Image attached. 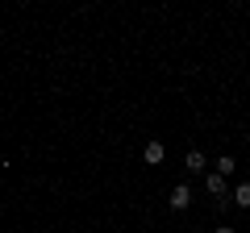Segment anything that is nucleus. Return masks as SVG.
<instances>
[{"mask_svg":"<svg viewBox=\"0 0 250 233\" xmlns=\"http://www.w3.org/2000/svg\"><path fill=\"white\" fill-rule=\"evenodd\" d=\"M167 204H171V208H188V204H192V192H188L184 183H179V188L171 192V200H167Z\"/></svg>","mask_w":250,"mask_h":233,"instance_id":"f257e3e1","label":"nucleus"},{"mask_svg":"<svg viewBox=\"0 0 250 233\" xmlns=\"http://www.w3.org/2000/svg\"><path fill=\"white\" fill-rule=\"evenodd\" d=\"M142 158H146V162H163V158H167V150H163V142H150V146L142 150Z\"/></svg>","mask_w":250,"mask_h":233,"instance_id":"f03ea898","label":"nucleus"},{"mask_svg":"<svg viewBox=\"0 0 250 233\" xmlns=\"http://www.w3.org/2000/svg\"><path fill=\"white\" fill-rule=\"evenodd\" d=\"M184 167H188V171H205V154H200V150H188Z\"/></svg>","mask_w":250,"mask_h":233,"instance_id":"7ed1b4c3","label":"nucleus"},{"mask_svg":"<svg viewBox=\"0 0 250 233\" xmlns=\"http://www.w3.org/2000/svg\"><path fill=\"white\" fill-rule=\"evenodd\" d=\"M205 188L213 192V196H221V192H225V175H217V171H213V175H208V183H205Z\"/></svg>","mask_w":250,"mask_h":233,"instance_id":"20e7f679","label":"nucleus"},{"mask_svg":"<svg viewBox=\"0 0 250 233\" xmlns=\"http://www.w3.org/2000/svg\"><path fill=\"white\" fill-rule=\"evenodd\" d=\"M233 204H238V208H250V183H242V188L233 192Z\"/></svg>","mask_w":250,"mask_h":233,"instance_id":"39448f33","label":"nucleus"},{"mask_svg":"<svg viewBox=\"0 0 250 233\" xmlns=\"http://www.w3.org/2000/svg\"><path fill=\"white\" fill-rule=\"evenodd\" d=\"M233 167H238V162H233V158H229V154H225V158H221V162H217V175H233Z\"/></svg>","mask_w":250,"mask_h":233,"instance_id":"423d86ee","label":"nucleus"},{"mask_svg":"<svg viewBox=\"0 0 250 233\" xmlns=\"http://www.w3.org/2000/svg\"><path fill=\"white\" fill-rule=\"evenodd\" d=\"M217 233H233V229H229V225H221V229H217Z\"/></svg>","mask_w":250,"mask_h":233,"instance_id":"0eeeda50","label":"nucleus"}]
</instances>
